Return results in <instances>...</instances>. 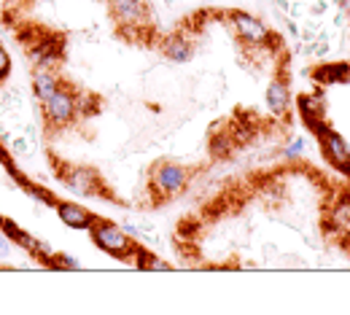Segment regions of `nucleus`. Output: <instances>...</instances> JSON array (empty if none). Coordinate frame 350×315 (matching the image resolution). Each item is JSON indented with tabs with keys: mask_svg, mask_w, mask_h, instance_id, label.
Segmentation results:
<instances>
[{
	"mask_svg": "<svg viewBox=\"0 0 350 315\" xmlns=\"http://www.w3.org/2000/svg\"><path fill=\"white\" fill-rule=\"evenodd\" d=\"M11 254V240L5 232H0V256H8Z\"/></svg>",
	"mask_w": 350,
	"mask_h": 315,
	"instance_id": "obj_20",
	"label": "nucleus"
},
{
	"mask_svg": "<svg viewBox=\"0 0 350 315\" xmlns=\"http://www.w3.org/2000/svg\"><path fill=\"white\" fill-rule=\"evenodd\" d=\"M49 267H59V270H81V262L73 259L70 254H54V259H51Z\"/></svg>",
	"mask_w": 350,
	"mask_h": 315,
	"instance_id": "obj_16",
	"label": "nucleus"
},
{
	"mask_svg": "<svg viewBox=\"0 0 350 315\" xmlns=\"http://www.w3.org/2000/svg\"><path fill=\"white\" fill-rule=\"evenodd\" d=\"M162 51H165V57H167L170 62L183 65V62H189V59L194 57V44L189 41V36L175 33V36H170V38L162 44Z\"/></svg>",
	"mask_w": 350,
	"mask_h": 315,
	"instance_id": "obj_11",
	"label": "nucleus"
},
{
	"mask_svg": "<svg viewBox=\"0 0 350 315\" xmlns=\"http://www.w3.org/2000/svg\"><path fill=\"white\" fill-rule=\"evenodd\" d=\"M73 97H76V113H81V116H92L100 105H97V97L94 94H84V92H76L73 90Z\"/></svg>",
	"mask_w": 350,
	"mask_h": 315,
	"instance_id": "obj_15",
	"label": "nucleus"
},
{
	"mask_svg": "<svg viewBox=\"0 0 350 315\" xmlns=\"http://www.w3.org/2000/svg\"><path fill=\"white\" fill-rule=\"evenodd\" d=\"M89 234L94 240V245L108 254V256H116V259H130L132 251H135V237H130L122 224H113V221H103L97 219L94 224L89 226Z\"/></svg>",
	"mask_w": 350,
	"mask_h": 315,
	"instance_id": "obj_1",
	"label": "nucleus"
},
{
	"mask_svg": "<svg viewBox=\"0 0 350 315\" xmlns=\"http://www.w3.org/2000/svg\"><path fill=\"white\" fill-rule=\"evenodd\" d=\"M30 59H33L36 68H51L59 59V51H57V46L51 44V41H41L30 51Z\"/></svg>",
	"mask_w": 350,
	"mask_h": 315,
	"instance_id": "obj_13",
	"label": "nucleus"
},
{
	"mask_svg": "<svg viewBox=\"0 0 350 315\" xmlns=\"http://www.w3.org/2000/svg\"><path fill=\"white\" fill-rule=\"evenodd\" d=\"M229 25H232V30L237 33V38L245 46L264 49V46L272 44L269 27L264 25L259 16H254V14H248V11H232V14H229Z\"/></svg>",
	"mask_w": 350,
	"mask_h": 315,
	"instance_id": "obj_2",
	"label": "nucleus"
},
{
	"mask_svg": "<svg viewBox=\"0 0 350 315\" xmlns=\"http://www.w3.org/2000/svg\"><path fill=\"white\" fill-rule=\"evenodd\" d=\"M267 105L275 116H286L288 108H291V92H288V84L283 79H275L269 81L267 87Z\"/></svg>",
	"mask_w": 350,
	"mask_h": 315,
	"instance_id": "obj_10",
	"label": "nucleus"
},
{
	"mask_svg": "<svg viewBox=\"0 0 350 315\" xmlns=\"http://www.w3.org/2000/svg\"><path fill=\"white\" fill-rule=\"evenodd\" d=\"M315 127V133H318V140H321V151L326 154V159L337 167V170H342V173H350V146L348 140L340 135V133H334V130H329L326 124H312Z\"/></svg>",
	"mask_w": 350,
	"mask_h": 315,
	"instance_id": "obj_5",
	"label": "nucleus"
},
{
	"mask_svg": "<svg viewBox=\"0 0 350 315\" xmlns=\"http://www.w3.org/2000/svg\"><path fill=\"white\" fill-rule=\"evenodd\" d=\"M57 90H59L57 73H54L51 68H36V73H33V92H36V97L44 102V100H49Z\"/></svg>",
	"mask_w": 350,
	"mask_h": 315,
	"instance_id": "obj_12",
	"label": "nucleus"
},
{
	"mask_svg": "<svg viewBox=\"0 0 350 315\" xmlns=\"http://www.w3.org/2000/svg\"><path fill=\"white\" fill-rule=\"evenodd\" d=\"M76 116H79V113H76V97H73V90H62V87H59L49 100H44V119L54 127V130L68 127Z\"/></svg>",
	"mask_w": 350,
	"mask_h": 315,
	"instance_id": "obj_4",
	"label": "nucleus"
},
{
	"mask_svg": "<svg viewBox=\"0 0 350 315\" xmlns=\"http://www.w3.org/2000/svg\"><path fill=\"white\" fill-rule=\"evenodd\" d=\"M8 70H11V57H8L5 46L0 44V79H3V76H8Z\"/></svg>",
	"mask_w": 350,
	"mask_h": 315,
	"instance_id": "obj_19",
	"label": "nucleus"
},
{
	"mask_svg": "<svg viewBox=\"0 0 350 315\" xmlns=\"http://www.w3.org/2000/svg\"><path fill=\"white\" fill-rule=\"evenodd\" d=\"M189 180V170L175 165V162H159L151 173V191L157 197H175L186 189Z\"/></svg>",
	"mask_w": 350,
	"mask_h": 315,
	"instance_id": "obj_3",
	"label": "nucleus"
},
{
	"mask_svg": "<svg viewBox=\"0 0 350 315\" xmlns=\"http://www.w3.org/2000/svg\"><path fill=\"white\" fill-rule=\"evenodd\" d=\"M54 208H57L59 221L65 226H70V229H89V226L97 221L87 208H81V205H76V202H57Z\"/></svg>",
	"mask_w": 350,
	"mask_h": 315,
	"instance_id": "obj_9",
	"label": "nucleus"
},
{
	"mask_svg": "<svg viewBox=\"0 0 350 315\" xmlns=\"http://www.w3.org/2000/svg\"><path fill=\"white\" fill-rule=\"evenodd\" d=\"M30 146H33V143H30V137H25V135L11 137V140H8V151H11V154H16V156H27V154L33 151Z\"/></svg>",
	"mask_w": 350,
	"mask_h": 315,
	"instance_id": "obj_17",
	"label": "nucleus"
},
{
	"mask_svg": "<svg viewBox=\"0 0 350 315\" xmlns=\"http://www.w3.org/2000/svg\"><path fill=\"white\" fill-rule=\"evenodd\" d=\"M305 148H307L305 137H294V140L283 148V156H286V159H297V156H302V154H305Z\"/></svg>",
	"mask_w": 350,
	"mask_h": 315,
	"instance_id": "obj_18",
	"label": "nucleus"
},
{
	"mask_svg": "<svg viewBox=\"0 0 350 315\" xmlns=\"http://www.w3.org/2000/svg\"><path fill=\"white\" fill-rule=\"evenodd\" d=\"M299 113L305 116L310 124H315L321 116H323V102L318 97H302L299 100Z\"/></svg>",
	"mask_w": 350,
	"mask_h": 315,
	"instance_id": "obj_14",
	"label": "nucleus"
},
{
	"mask_svg": "<svg viewBox=\"0 0 350 315\" xmlns=\"http://www.w3.org/2000/svg\"><path fill=\"white\" fill-rule=\"evenodd\" d=\"M326 229L334 237L350 240V194H337L326 208Z\"/></svg>",
	"mask_w": 350,
	"mask_h": 315,
	"instance_id": "obj_8",
	"label": "nucleus"
},
{
	"mask_svg": "<svg viewBox=\"0 0 350 315\" xmlns=\"http://www.w3.org/2000/svg\"><path fill=\"white\" fill-rule=\"evenodd\" d=\"M62 180H65V186H68L70 191H76V194H81V197H94V194H100V189H103V180L97 176V170H94V167H87V165L70 167L68 173H62Z\"/></svg>",
	"mask_w": 350,
	"mask_h": 315,
	"instance_id": "obj_6",
	"label": "nucleus"
},
{
	"mask_svg": "<svg viewBox=\"0 0 350 315\" xmlns=\"http://www.w3.org/2000/svg\"><path fill=\"white\" fill-rule=\"evenodd\" d=\"M116 22L127 30L143 27L148 22V3L146 0H108Z\"/></svg>",
	"mask_w": 350,
	"mask_h": 315,
	"instance_id": "obj_7",
	"label": "nucleus"
}]
</instances>
